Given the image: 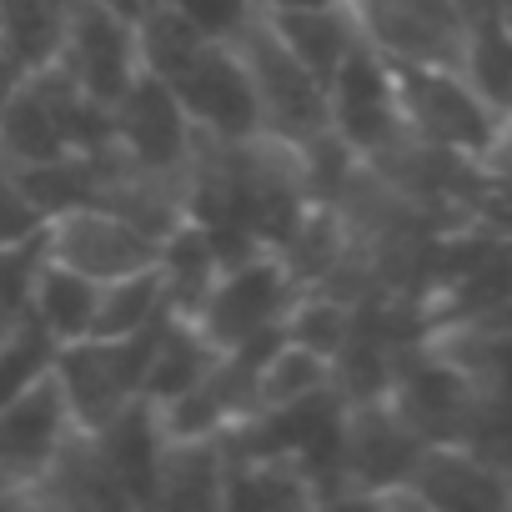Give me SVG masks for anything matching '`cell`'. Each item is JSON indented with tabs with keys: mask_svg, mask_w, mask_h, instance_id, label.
<instances>
[{
	"mask_svg": "<svg viewBox=\"0 0 512 512\" xmlns=\"http://www.w3.org/2000/svg\"><path fill=\"white\" fill-rule=\"evenodd\" d=\"M136 41H141V66L181 101L196 131H211V136L262 131L246 66L226 36L191 26L166 0H146L136 16Z\"/></svg>",
	"mask_w": 512,
	"mask_h": 512,
	"instance_id": "1",
	"label": "cell"
},
{
	"mask_svg": "<svg viewBox=\"0 0 512 512\" xmlns=\"http://www.w3.org/2000/svg\"><path fill=\"white\" fill-rule=\"evenodd\" d=\"M111 141V111L91 101L56 61L36 66L0 116V161L46 166Z\"/></svg>",
	"mask_w": 512,
	"mask_h": 512,
	"instance_id": "2",
	"label": "cell"
},
{
	"mask_svg": "<svg viewBox=\"0 0 512 512\" xmlns=\"http://www.w3.org/2000/svg\"><path fill=\"white\" fill-rule=\"evenodd\" d=\"M251 96H256V116H262V131L277 141H312L322 131H332V101H327V81L292 56V46L272 31L267 11H256L236 36H231Z\"/></svg>",
	"mask_w": 512,
	"mask_h": 512,
	"instance_id": "3",
	"label": "cell"
},
{
	"mask_svg": "<svg viewBox=\"0 0 512 512\" xmlns=\"http://www.w3.org/2000/svg\"><path fill=\"white\" fill-rule=\"evenodd\" d=\"M392 86H397V111L402 126L452 156L482 161L497 141L502 111L477 91V81L462 66H412L392 61Z\"/></svg>",
	"mask_w": 512,
	"mask_h": 512,
	"instance_id": "4",
	"label": "cell"
},
{
	"mask_svg": "<svg viewBox=\"0 0 512 512\" xmlns=\"http://www.w3.org/2000/svg\"><path fill=\"white\" fill-rule=\"evenodd\" d=\"M297 297H302V282L282 256L277 251H251V256H241V262L221 267L216 287L196 307V327L221 352L256 347V342L282 337L287 312H292Z\"/></svg>",
	"mask_w": 512,
	"mask_h": 512,
	"instance_id": "5",
	"label": "cell"
},
{
	"mask_svg": "<svg viewBox=\"0 0 512 512\" xmlns=\"http://www.w3.org/2000/svg\"><path fill=\"white\" fill-rule=\"evenodd\" d=\"M156 327L131 332V337H96L91 332V337L66 342L56 352V382H61L81 427L96 432L146 397V367H151Z\"/></svg>",
	"mask_w": 512,
	"mask_h": 512,
	"instance_id": "6",
	"label": "cell"
},
{
	"mask_svg": "<svg viewBox=\"0 0 512 512\" xmlns=\"http://www.w3.org/2000/svg\"><path fill=\"white\" fill-rule=\"evenodd\" d=\"M422 437L387 407V397L372 402H342V427H337V487L332 502H362V507H387L392 487L407 477L417 462Z\"/></svg>",
	"mask_w": 512,
	"mask_h": 512,
	"instance_id": "7",
	"label": "cell"
},
{
	"mask_svg": "<svg viewBox=\"0 0 512 512\" xmlns=\"http://www.w3.org/2000/svg\"><path fill=\"white\" fill-rule=\"evenodd\" d=\"M482 382L452 362L442 347H432L427 337L412 342L387 382V407L422 437V442H442V437H467L472 412L482 402Z\"/></svg>",
	"mask_w": 512,
	"mask_h": 512,
	"instance_id": "8",
	"label": "cell"
},
{
	"mask_svg": "<svg viewBox=\"0 0 512 512\" xmlns=\"http://www.w3.org/2000/svg\"><path fill=\"white\" fill-rule=\"evenodd\" d=\"M387 507H447V512H507L512 507V477L502 462L482 457L472 442L462 437H442V442H422L417 462L407 467V477L392 487Z\"/></svg>",
	"mask_w": 512,
	"mask_h": 512,
	"instance_id": "9",
	"label": "cell"
},
{
	"mask_svg": "<svg viewBox=\"0 0 512 512\" xmlns=\"http://www.w3.org/2000/svg\"><path fill=\"white\" fill-rule=\"evenodd\" d=\"M46 246H51V262L91 282H116V277H131L161 262V236H151L131 216L96 206V201L46 216Z\"/></svg>",
	"mask_w": 512,
	"mask_h": 512,
	"instance_id": "10",
	"label": "cell"
},
{
	"mask_svg": "<svg viewBox=\"0 0 512 512\" xmlns=\"http://www.w3.org/2000/svg\"><path fill=\"white\" fill-rule=\"evenodd\" d=\"M56 66L106 111L121 101V91L141 76V41L136 16L116 11L111 0H71L66 36Z\"/></svg>",
	"mask_w": 512,
	"mask_h": 512,
	"instance_id": "11",
	"label": "cell"
},
{
	"mask_svg": "<svg viewBox=\"0 0 512 512\" xmlns=\"http://www.w3.org/2000/svg\"><path fill=\"white\" fill-rule=\"evenodd\" d=\"M357 21V36L387 61L412 66H462V21L457 0H342Z\"/></svg>",
	"mask_w": 512,
	"mask_h": 512,
	"instance_id": "12",
	"label": "cell"
},
{
	"mask_svg": "<svg viewBox=\"0 0 512 512\" xmlns=\"http://www.w3.org/2000/svg\"><path fill=\"white\" fill-rule=\"evenodd\" d=\"M327 101H332V131L357 156H372L377 146H387L402 131L392 61L382 51H372L367 41H357L352 56L337 66V76L327 81Z\"/></svg>",
	"mask_w": 512,
	"mask_h": 512,
	"instance_id": "13",
	"label": "cell"
},
{
	"mask_svg": "<svg viewBox=\"0 0 512 512\" xmlns=\"http://www.w3.org/2000/svg\"><path fill=\"white\" fill-rule=\"evenodd\" d=\"M191 136H196V126L181 111V101L141 66V76L111 106V141L151 171H186Z\"/></svg>",
	"mask_w": 512,
	"mask_h": 512,
	"instance_id": "14",
	"label": "cell"
},
{
	"mask_svg": "<svg viewBox=\"0 0 512 512\" xmlns=\"http://www.w3.org/2000/svg\"><path fill=\"white\" fill-rule=\"evenodd\" d=\"M76 412L51 377H41L36 387H26L21 397H11L0 407V472H6L21 492L51 467V457L66 447V437L76 432ZM31 507V502H26Z\"/></svg>",
	"mask_w": 512,
	"mask_h": 512,
	"instance_id": "15",
	"label": "cell"
},
{
	"mask_svg": "<svg viewBox=\"0 0 512 512\" xmlns=\"http://www.w3.org/2000/svg\"><path fill=\"white\" fill-rule=\"evenodd\" d=\"M221 507H327V472L307 452L282 447H231L226 442V492Z\"/></svg>",
	"mask_w": 512,
	"mask_h": 512,
	"instance_id": "16",
	"label": "cell"
},
{
	"mask_svg": "<svg viewBox=\"0 0 512 512\" xmlns=\"http://www.w3.org/2000/svg\"><path fill=\"white\" fill-rule=\"evenodd\" d=\"M26 502L31 507H66V512H96V507H131L111 457L101 452L96 432L76 427L66 437V447L51 457V467L26 487Z\"/></svg>",
	"mask_w": 512,
	"mask_h": 512,
	"instance_id": "17",
	"label": "cell"
},
{
	"mask_svg": "<svg viewBox=\"0 0 512 512\" xmlns=\"http://www.w3.org/2000/svg\"><path fill=\"white\" fill-rule=\"evenodd\" d=\"M221 492H226V437H166L161 432L151 507L221 512Z\"/></svg>",
	"mask_w": 512,
	"mask_h": 512,
	"instance_id": "18",
	"label": "cell"
},
{
	"mask_svg": "<svg viewBox=\"0 0 512 512\" xmlns=\"http://www.w3.org/2000/svg\"><path fill=\"white\" fill-rule=\"evenodd\" d=\"M216 357H221V347L196 327V317L166 312L161 327H156L151 367H146V402H151V407L176 402L181 392H191V387L216 367Z\"/></svg>",
	"mask_w": 512,
	"mask_h": 512,
	"instance_id": "19",
	"label": "cell"
},
{
	"mask_svg": "<svg viewBox=\"0 0 512 512\" xmlns=\"http://www.w3.org/2000/svg\"><path fill=\"white\" fill-rule=\"evenodd\" d=\"M226 267V256L216 251L211 231L201 221H176L166 236H161V277H166V302L171 312L181 317H196V307L206 302V292L216 287Z\"/></svg>",
	"mask_w": 512,
	"mask_h": 512,
	"instance_id": "20",
	"label": "cell"
},
{
	"mask_svg": "<svg viewBox=\"0 0 512 512\" xmlns=\"http://www.w3.org/2000/svg\"><path fill=\"white\" fill-rule=\"evenodd\" d=\"M267 11V6H262ZM272 31L292 46L297 61H307L322 81L337 76V66L352 56V46L362 41L357 36V21L352 11L342 6V0H332V6H307V11H267Z\"/></svg>",
	"mask_w": 512,
	"mask_h": 512,
	"instance_id": "21",
	"label": "cell"
},
{
	"mask_svg": "<svg viewBox=\"0 0 512 512\" xmlns=\"http://www.w3.org/2000/svg\"><path fill=\"white\" fill-rule=\"evenodd\" d=\"M96 307H101V282H91V277H81V272H71L61 262H46L41 277H36V292H31L26 317H36L66 347V342L91 337Z\"/></svg>",
	"mask_w": 512,
	"mask_h": 512,
	"instance_id": "22",
	"label": "cell"
},
{
	"mask_svg": "<svg viewBox=\"0 0 512 512\" xmlns=\"http://www.w3.org/2000/svg\"><path fill=\"white\" fill-rule=\"evenodd\" d=\"M327 392H337L327 352H317L307 342H292V337H277L267 347V357H262V412L307 407Z\"/></svg>",
	"mask_w": 512,
	"mask_h": 512,
	"instance_id": "23",
	"label": "cell"
},
{
	"mask_svg": "<svg viewBox=\"0 0 512 512\" xmlns=\"http://www.w3.org/2000/svg\"><path fill=\"white\" fill-rule=\"evenodd\" d=\"M166 312H171V302H166V277H161V262H156L146 272L101 282V307H96L91 332L96 337H131V332L156 327Z\"/></svg>",
	"mask_w": 512,
	"mask_h": 512,
	"instance_id": "24",
	"label": "cell"
},
{
	"mask_svg": "<svg viewBox=\"0 0 512 512\" xmlns=\"http://www.w3.org/2000/svg\"><path fill=\"white\" fill-rule=\"evenodd\" d=\"M71 0H0V41H6L31 71L61 56Z\"/></svg>",
	"mask_w": 512,
	"mask_h": 512,
	"instance_id": "25",
	"label": "cell"
},
{
	"mask_svg": "<svg viewBox=\"0 0 512 512\" xmlns=\"http://www.w3.org/2000/svg\"><path fill=\"white\" fill-rule=\"evenodd\" d=\"M56 352L61 342L36 322V317H16V327L0 337V407H6L11 397H21L26 387H36L41 377L56 372Z\"/></svg>",
	"mask_w": 512,
	"mask_h": 512,
	"instance_id": "26",
	"label": "cell"
},
{
	"mask_svg": "<svg viewBox=\"0 0 512 512\" xmlns=\"http://www.w3.org/2000/svg\"><path fill=\"white\" fill-rule=\"evenodd\" d=\"M46 262H51L46 226L31 236H16V241H0V307L21 317L31 307V292H36V277Z\"/></svg>",
	"mask_w": 512,
	"mask_h": 512,
	"instance_id": "27",
	"label": "cell"
},
{
	"mask_svg": "<svg viewBox=\"0 0 512 512\" xmlns=\"http://www.w3.org/2000/svg\"><path fill=\"white\" fill-rule=\"evenodd\" d=\"M46 226V211L31 201L21 171L11 161H0V241H16V236H31Z\"/></svg>",
	"mask_w": 512,
	"mask_h": 512,
	"instance_id": "28",
	"label": "cell"
},
{
	"mask_svg": "<svg viewBox=\"0 0 512 512\" xmlns=\"http://www.w3.org/2000/svg\"><path fill=\"white\" fill-rule=\"evenodd\" d=\"M166 6H171L176 16H186L191 26H201V31L231 41L256 11H262V0H166Z\"/></svg>",
	"mask_w": 512,
	"mask_h": 512,
	"instance_id": "29",
	"label": "cell"
},
{
	"mask_svg": "<svg viewBox=\"0 0 512 512\" xmlns=\"http://www.w3.org/2000/svg\"><path fill=\"white\" fill-rule=\"evenodd\" d=\"M26 76H31V66L6 46V41H0V116H6V106H11V96L26 86Z\"/></svg>",
	"mask_w": 512,
	"mask_h": 512,
	"instance_id": "30",
	"label": "cell"
},
{
	"mask_svg": "<svg viewBox=\"0 0 512 512\" xmlns=\"http://www.w3.org/2000/svg\"><path fill=\"white\" fill-rule=\"evenodd\" d=\"M0 507H26V492H21L6 472H0Z\"/></svg>",
	"mask_w": 512,
	"mask_h": 512,
	"instance_id": "31",
	"label": "cell"
},
{
	"mask_svg": "<svg viewBox=\"0 0 512 512\" xmlns=\"http://www.w3.org/2000/svg\"><path fill=\"white\" fill-rule=\"evenodd\" d=\"M267 11H307V6H332V0H262Z\"/></svg>",
	"mask_w": 512,
	"mask_h": 512,
	"instance_id": "32",
	"label": "cell"
},
{
	"mask_svg": "<svg viewBox=\"0 0 512 512\" xmlns=\"http://www.w3.org/2000/svg\"><path fill=\"white\" fill-rule=\"evenodd\" d=\"M11 327H16V312H6V307H0V337H6Z\"/></svg>",
	"mask_w": 512,
	"mask_h": 512,
	"instance_id": "33",
	"label": "cell"
},
{
	"mask_svg": "<svg viewBox=\"0 0 512 512\" xmlns=\"http://www.w3.org/2000/svg\"><path fill=\"white\" fill-rule=\"evenodd\" d=\"M507 477H512V467H507Z\"/></svg>",
	"mask_w": 512,
	"mask_h": 512,
	"instance_id": "34",
	"label": "cell"
}]
</instances>
